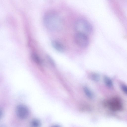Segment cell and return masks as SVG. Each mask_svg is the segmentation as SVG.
<instances>
[{
	"label": "cell",
	"instance_id": "4",
	"mask_svg": "<svg viewBox=\"0 0 127 127\" xmlns=\"http://www.w3.org/2000/svg\"><path fill=\"white\" fill-rule=\"evenodd\" d=\"M107 104L109 109L114 111L121 110L123 109V105L121 99L116 97H113L109 99Z\"/></svg>",
	"mask_w": 127,
	"mask_h": 127
},
{
	"label": "cell",
	"instance_id": "12",
	"mask_svg": "<svg viewBox=\"0 0 127 127\" xmlns=\"http://www.w3.org/2000/svg\"><path fill=\"white\" fill-rule=\"evenodd\" d=\"M121 90L126 94L127 95V86L124 84H122L120 86Z\"/></svg>",
	"mask_w": 127,
	"mask_h": 127
},
{
	"label": "cell",
	"instance_id": "13",
	"mask_svg": "<svg viewBox=\"0 0 127 127\" xmlns=\"http://www.w3.org/2000/svg\"></svg>",
	"mask_w": 127,
	"mask_h": 127
},
{
	"label": "cell",
	"instance_id": "5",
	"mask_svg": "<svg viewBox=\"0 0 127 127\" xmlns=\"http://www.w3.org/2000/svg\"><path fill=\"white\" fill-rule=\"evenodd\" d=\"M16 113L19 118L24 119L27 118L29 114V111L27 107L25 105H19L16 108Z\"/></svg>",
	"mask_w": 127,
	"mask_h": 127
},
{
	"label": "cell",
	"instance_id": "7",
	"mask_svg": "<svg viewBox=\"0 0 127 127\" xmlns=\"http://www.w3.org/2000/svg\"><path fill=\"white\" fill-rule=\"evenodd\" d=\"M104 81L105 84L110 88H112L113 86L112 80L108 77L105 76L104 77Z\"/></svg>",
	"mask_w": 127,
	"mask_h": 127
},
{
	"label": "cell",
	"instance_id": "9",
	"mask_svg": "<svg viewBox=\"0 0 127 127\" xmlns=\"http://www.w3.org/2000/svg\"><path fill=\"white\" fill-rule=\"evenodd\" d=\"M40 125L41 123L37 119H35L33 120L31 123V127H40Z\"/></svg>",
	"mask_w": 127,
	"mask_h": 127
},
{
	"label": "cell",
	"instance_id": "2",
	"mask_svg": "<svg viewBox=\"0 0 127 127\" xmlns=\"http://www.w3.org/2000/svg\"><path fill=\"white\" fill-rule=\"evenodd\" d=\"M74 28L78 32L87 35L91 33L93 31V28L91 24L88 21L83 19H79L76 21Z\"/></svg>",
	"mask_w": 127,
	"mask_h": 127
},
{
	"label": "cell",
	"instance_id": "3",
	"mask_svg": "<svg viewBox=\"0 0 127 127\" xmlns=\"http://www.w3.org/2000/svg\"><path fill=\"white\" fill-rule=\"evenodd\" d=\"M74 41L76 44L82 48L87 47L89 44V40L87 35L80 33H77L75 35Z\"/></svg>",
	"mask_w": 127,
	"mask_h": 127
},
{
	"label": "cell",
	"instance_id": "1",
	"mask_svg": "<svg viewBox=\"0 0 127 127\" xmlns=\"http://www.w3.org/2000/svg\"><path fill=\"white\" fill-rule=\"evenodd\" d=\"M44 22L45 25L49 30L59 31L62 29L63 22L62 18L58 15L50 13L45 17Z\"/></svg>",
	"mask_w": 127,
	"mask_h": 127
},
{
	"label": "cell",
	"instance_id": "8",
	"mask_svg": "<svg viewBox=\"0 0 127 127\" xmlns=\"http://www.w3.org/2000/svg\"><path fill=\"white\" fill-rule=\"evenodd\" d=\"M83 90L86 95L90 98L93 97V94L90 89L87 87L85 86L83 88Z\"/></svg>",
	"mask_w": 127,
	"mask_h": 127
},
{
	"label": "cell",
	"instance_id": "10",
	"mask_svg": "<svg viewBox=\"0 0 127 127\" xmlns=\"http://www.w3.org/2000/svg\"><path fill=\"white\" fill-rule=\"evenodd\" d=\"M32 57L35 62L38 64H40L41 63L40 59L37 55L34 54H32Z\"/></svg>",
	"mask_w": 127,
	"mask_h": 127
},
{
	"label": "cell",
	"instance_id": "11",
	"mask_svg": "<svg viewBox=\"0 0 127 127\" xmlns=\"http://www.w3.org/2000/svg\"><path fill=\"white\" fill-rule=\"evenodd\" d=\"M91 74V77L92 80L96 81L98 80L99 76L98 74L95 73H93Z\"/></svg>",
	"mask_w": 127,
	"mask_h": 127
},
{
	"label": "cell",
	"instance_id": "6",
	"mask_svg": "<svg viewBox=\"0 0 127 127\" xmlns=\"http://www.w3.org/2000/svg\"><path fill=\"white\" fill-rule=\"evenodd\" d=\"M52 44L53 47L57 51L63 52L64 50V45L59 42L56 40H53L52 42Z\"/></svg>",
	"mask_w": 127,
	"mask_h": 127
}]
</instances>
